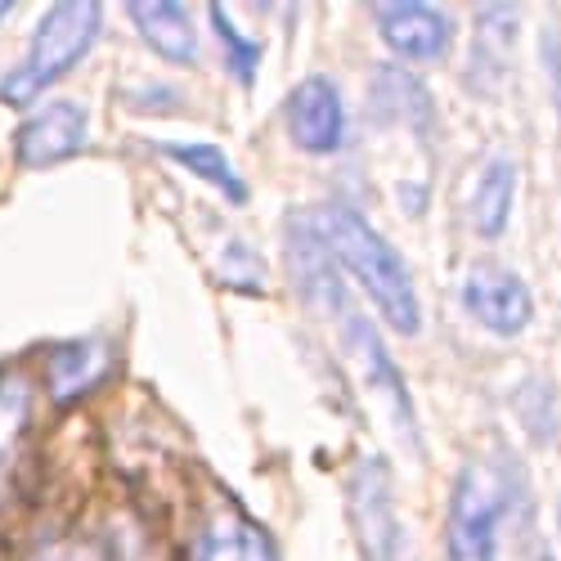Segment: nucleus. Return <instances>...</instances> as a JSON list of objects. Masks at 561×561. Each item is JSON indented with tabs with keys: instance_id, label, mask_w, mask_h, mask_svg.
Instances as JSON below:
<instances>
[{
	"instance_id": "nucleus-11",
	"label": "nucleus",
	"mask_w": 561,
	"mask_h": 561,
	"mask_svg": "<svg viewBox=\"0 0 561 561\" xmlns=\"http://www.w3.org/2000/svg\"><path fill=\"white\" fill-rule=\"evenodd\" d=\"M512 203H517V162L512 158H494L481 180H477V194H472V225L485 239H499L507 229Z\"/></svg>"
},
{
	"instance_id": "nucleus-3",
	"label": "nucleus",
	"mask_w": 561,
	"mask_h": 561,
	"mask_svg": "<svg viewBox=\"0 0 561 561\" xmlns=\"http://www.w3.org/2000/svg\"><path fill=\"white\" fill-rule=\"evenodd\" d=\"M499 522H503V490L481 462H467L445 517V552L449 561H499Z\"/></svg>"
},
{
	"instance_id": "nucleus-6",
	"label": "nucleus",
	"mask_w": 561,
	"mask_h": 561,
	"mask_svg": "<svg viewBox=\"0 0 561 561\" xmlns=\"http://www.w3.org/2000/svg\"><path fill=\"white\" fill-rule=\"evenodd\" d=\"M288 130L306 153H337L346 145V104L329 77H306L288 95Z\"/></svg>"
},
{
	"instance_id": "nucleus-12",
	"label": "nucleus",
	"mask_w": 561,
	"mask_h": 561,
	"mask_svg": "<svg viewBox=\"0 0 561 561\" xmlns=\"http://www.w3.org/2000/svg\"><path fill=\"white\" fill-rule=\"evenodd\" d=\"M167 153H171L180 167H190L198 180L216 184V190H220L225 198H233V203H243V198H248L239 171L229 167V158H225L216 145H167Z\"/></svg>"
},
{
	"instance_id": "nucleus-7",
	"label": "nucleus",
	"mask_w": 561,
	"mask_h": 561,
	"mask_svg": "<svg viewBox=\"0 0 561 561\" xmlns=\"http://www.w3.org/2000/svg\"><path fill=\"white\" fill-rule=\"evenodd\" d=\"M85 130H90V117L77 100L41 104L19 126V162L23 167H55L85 145Z\"/></svg>"
},
{
	"instance_id": "nucleus-1",
	"label": "nucleus",
	"mask_w": 561,
	"mask_h": 561,
	"mask_svg": "<svg viewBox=\"0 0 561 561\" xmlns=\"http://www.w3.org/2000/svg\"><path fill=\"white\" fill-rule=\"evenodd\" d=\"M314 233H319L323 252L333 256V265H346V274L364 288V297L378 306V314L396 333L413 337L423 329V306H417V288H413V274H409L404 256L359 211L323 207L314 220Z\"/></svg>"
},
{
	"instance_id": "nucleus-13",
	"label": "nucleus",
	"mask_w": 561,
	"mask_h": 561,
	"mask_svg": "<svg viewBox=\"0 0 561 561\" xmlns=\"http://www.w3.org/2000/svg\"><path fill=\"white\" fill-rule=\"evenodd\" d=\"M378 85L396 90V100H382V95H373V104H378L382 117H396V122H427L432 117V100H427V90L417 77H409L404 68H382L378 72Z\"/></svg>"
},
{
	"instance_id": "nucleus-18",
	"label": "nucleus",
	"mask_w": 561,
	"mask_h": 561,
	"mask_svg": "<svg viewBox=\"0 0 561 561\" xmlns=\"http://www.w3.org/2000/svg\"><path fill=\"white\" fill-rule=\"evenodd\" d=\"M557 530H561V499H557Z\"/></svg>"
},
{
	"instance_id": "nucleus-8",
	"label": "nucleus",
	"mask_w": 561,
	"mask_h": 561,
	"mask_svg": "<svg viewBox=\"0 0 561 561\" xmlns=\"http://www.w3.org/2000/svg\"><path fill=\"white\" fill-rule=\"evenodd\" d=\"M373 19H378L382 41L409 64H432L449 50V19L436 5H417V0L409 5L404 0V5H378Z\"/></svg>"
},
{
	"instance_id": "nucleus-16",
	"label": "nucleus",
	"mask_w": 561,
	"mask_h": 561,
	"mask_svg": "<svg viewBox=\"0 0 561 561\" xmlns=\"http://www.w3.org/2000/svg\"><path fill=\"white\" fill-rule=\"evenodd\" d=\"M211 23H216V32H220V45H225V55H229V68L239 72L243 81H252L256 59H261V45H256V41H243V36H239V27L229 23V14H225L220 5L211 10Z\"/></svg>"
},
{
	"instance_id": "nucleus-19",
	"label": "nucleus",
	"mask_w": 561,
	"mask_h": 561,
	"mask_svg": "<svg viewBox=\"0 0 561 561\" xmlns=\"http://www.w3.org/2000/svg\"><path fill=\"white\" fill-rule=\"evenodd\" d=\"M557 90H561V77H557Z\"/></svg>"
},
{
	"instance_id": "nucleus-9",
	"label": "nucleus",
	"mask_w": 561,
	"mask_h": 561,
	"mask_svg": "<svg viewBox=\"0 0 561 561\" xmlns=\"http://www.w3.org/2000/svg\"><path fill=\"white\" fill-rule=\"evenodd\" d=\"M126 14L162 59H171V64L198 59V32H194V19L184 5H126Z\"/></svg>"
},
{
	"instance_id": "nucleus-17",
	"label": "nucleus",
	"mask_w": 561,
	"mask_h": 561,
	"mask_svg": "<svg viewBox=\"0 0 561 561\" xmlns=\"http://www.w3.org/2000/svg\"><path fill=\"white\" fill-rule=\"evenodd\" d=\"M36 561H108L95 543H55V548H45Z\"/></svg>"
},
{
	"instance_id": "nucleus-14",
	"label": "nucleus",
	"mask_w": 561,
	"mask_h": 561,
	"mask_svg": "<svg viewBox=\"0 0 561 561\" xmlns=\"http://www.w3.org/2000/svg\"><path fill=\"white\" fill-rule=\"evenodd\" d=\"M104 373V351L100 346H68L50 359V387L59 400L81 396L85 387H95V378Z\"/></svg>"
},
{
	"instance_id": "nucleus-10",
	"label": "nucleus",
	"mask_w": 561,
	"mask_h": 561,
	"mask_svg": "<svg viewBox=\"0 0 561 561\" xmlns=\"http://www.w3.org/2000/svg\"><path fill=\"white\" fill-rule=\"evenodd\" d=\"M198 561H278L270 535L248 517H216L198 539Z\"/></svg>"
},
{
	"instance_id": "nucleus-4",
	"label": "nucleus",
	"mask_w": 561,
	"mask_h": 561,
	"mask_svg": "<svg viewBox=\"0 0 561 561\" xmlns=\"http://www.w3.org/2000/svg\"><path fill=\"white\" fill-rule=\"evenodd\" d=\"M346 494H351L346 507H351V526H355L364 561H396V552H400V517H396L387 462L382 458H364L355 467Z\"/></svg>"
},
{
	"instance_id": "nucleus-15",
	"label": "nucleus",
	"mask_w": 561,
	"mask_h": 561,
	"mask_svg": "<svg viewBox=\"0 0 561 561\" xmlns=\"http://www.w3.org/2000/svg\"><path fill=\"white\" fill-rule=\"evenodd\" d=\"M23 423H27V387L14 378V382L0 387V494H5L14 449L23 440Z\"/></svg>"
},
{
	"instance_id": "nucleus-2",
	"label": "nucleus",
	"mask_w": 561,
	"mask_h": 561,
	"mask_svg": "<svg viewBox=\"0 0 561 561\" xmlns=\"http://www.w3.org/2000/svg\"><path fill=\"white\" fill-rule=\"evenodd\" d=\"M100 19L104 10L90 5V0H72V5H55L50 14L41 19L36 36H32V50L23 55V64L0 77V100L10 104H32L36 95L50 81H59L72 64L85 59V50L95 45L100 36Z\"/></svg>"
},
{
	"instance_id": "nucleus-5",
	"label": "nucleus",
	"mask_w": 561,
	"mask_h": 561,
	"mask_svg": "<svg viewBox=\"0 0 561 561\" xmlns=\"http://www.w3.org/2000/svg\"><path fill=\"white\" fill-rule=\"evenodd\" d=\"M458 297H462V310L494 337H517L535 319V297L526 288V278L503 265H472L462 274Z\"/></svg>"
}]
</instances>
